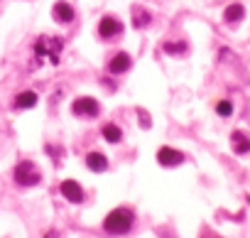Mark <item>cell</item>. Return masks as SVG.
Listing matches in <instances>:
<instances>
[{"label":"cell","instance_id":"1","mask_svg":"<svg viewBox=\"0 0 250 238\" xmlns=\"http://www.w3.org/2000/svg\"><path fill=\"white\" fill-rule=\"evenodd\" d=\"M133 221H135L133 211H130V209H125V206H120V209H113V211L105 216L103 228H105L108 233H113V236H123V233H128V231H130Z\"/></svg>","mask_w":250,"mask_h":238},{"label":"cell","instance_id":"2","mask_svg":"<svg viewBox=\"0 0 250 238\" xmlns=\"http://www.w3.org/2000/svg\"><path fill=\"white\" fill-rule=\"evenodd\" d=\"M62 47H64V42L59 40V37H40L37 42H35V57H37V64H42V59L44 57H49V62L52 64H59V52H62Z\"/></svg>","mask_w":250,"mask_h":238},{"label":"cell","instance_id":"3","mask_svg":"<svg viewBox=\"0 0 250 238\" xmlns=\"http://www.w3.org/2000/svg\"><path fill=\"white\" fill-rule=\"evenodd\" d=\"M40 179H42V174H40V170H37L35 162L22 160V162L15 167V182H18L20 187H35V184H40Z\"/></svg>","mask_w":250,"mask_h":238},{"label":"cell","instance_id":"4","mask_svg":"<svg viewBox=\"0 0 250 238\" xmlns=\"http://www.w3.org/2000/svg\"><path fill=\"white\" fill-rule=\"evenodd\" d=\"M71 110H74V115L91 118V115H98L101 106H98L96 98H91V96H81V98H76V101L71 103Z\"/></svg>","mask_w":250,"mask_h":238},{"label":"cell","instance_id":"5","mask_svg":"<svg viewBox=\"0 0 250 238\" xmlns=\"http://www.w3.org/2000/svg\"><path fill=\"white\" fill-rule=\"evenodd\" d=\"M120 32H123V22H120L118 18H113V15H105V18L98 22V35H101L103 40L118 37Z\"/></svg>","mask_w":250,"mask_h":238},{"label":"cell","instance_id":"6","mask_svg":"<svg viewBox=\"0 0 250 238\" xmlns=\"http://www.w3.org/2000/svg\"><path fill=\"white\" fill-rule=\"evenodd\" d=\"M130 66H133V59H130L128 52H118V54L108 62V71H110V74H125Z\"/></svg>","mask_w":250,"mask_h":238},{"label":"cell","instance_id":"7","mask_svg":"<svg viewBox=\"0 0 250 238\" xmlns=\"http://www.w3.org/2000/svg\"><path fill=\"white\" fill-rule=\"evenodd\" d=\"M157 162L165 165V167H174V165H182L184 162V155L174 148H160L157 152Z\"/></svg>","mask_w":250,"mask_h":238},{"label":"cell","instance_id":"8","mask_svg":"<svg viewBox=\"0 0 250 238\" xmlns=\"http://www.w3.org/2000/svg\"><path fill=\"white\" fill-rule=\"evenodd\" d=\"M62 194H64L71 204H81V201H83V189H81V184L74 182V179L62 182Z\"/></svg>","mask_w":250,"mask_h":238},{"label":"cell","instance_id":"9","mask_svg":"<svg viewBox=\"0 0 250 238\" xmlns=\"http://www.w3.org/2000/svg\"><path fill=\"white\" fill-rule=\"evenodd\" d=\"M52 15H54V20H57V22L69 25V22L74 20V8H71L69 3H57V5L52 8Z\"/></svg>","mask_w":250,"mask_h":238},{"label":"cell","instance_id":"10","mask_svg":"<svg viewBox=\"0 0 250 238\" xmlns=\"http://www.w3.org/2000/svg\"><path fill=\"white\" fill-rule=\"evenodd\" d=\"M86 165H88V170L91 172H105L108 170V157L103 155V152H88L86 155Z\"/></svg>","mask_w":250,"mask_h":238},{"label":"cell","instance_id":"11","mask_svg":"<svg viewBox=\"0 0 250 238\" xmlns=\"http://www.w3.org/2000/svg\"><path fill=\"white\" fill-rule=\"evenodd\" d=\"M243 18H245V8H243L240 3L228 5V8H226V13H223V20H226L228 25H238Z\"/></svg>","mask_w":250,"mask_h":238},{"label":"cell","instance_id":"12","mask_svg":"<svg viewBox=\"0 0 250 238\" xmlns=\"http://www.w3.org/2000/svg\"><path fill=\"white\" fill-rule=\"evenodd\" d=\"M230 143H233V150H235L238 155L250 152V140H248V135H245L243 130H235V133L230 135Z\"/></svg>","mask_w":250,"mask_h":238},{"label":"cell","instance_id":"13","mask_svg":"<svg viewBox=\"0 0 250 238\" xmlns=\"http://www.w3.org/2000/svg\"><path fill=\"white\" fill-rule=\"evenodd\" d=\"M150 22H152V15H150L145 8L133 5V25H135V27H147Z\"/></svg>","mask_w":250,"mask_h":238},{"label":"cell","instance_id":"14","mask_svg":"<svg viewBox=\"0 0 250 238\" xmlns=\"http://www.w3.org/2000/svg\"><path fill=\"white\" fill-rule=\"evenodd\" d=\"M32 106H37V93H35V91H22V93H18L15 108H32Z\"/></svg>","mask_w":250,"mask_h":238},{"label":"cell","instance_id":"15","mask_svg":"<svg viewBox=\"0 0 250 238\" xmlns=\"http://www.w3.org/2000/svg\"><path fill=\"white\" fill-rule=\"evenodd\" d=\"M103 138H105L108 143H120V140H123V130H120L115 123H108V126L103 128Z\"/></svg>","mask_w":250,"mask_h":238},{"label":"cell","instance_id":"16","mask_svg":"<svg viewBox=\"0 0 250 238\" xmlns=\"http://www.w3.org/2000/svg\"><path fill=\"white\" fill-rule=\"evenodd\" d=\"M189 47H187V42H165V52L167 54H184Z\"/></svg>","mask_w":250,"mask_h":238},{"label":"cell","instance_id":"17","mask_svg":"<svg viewBox=\"0 0 250 238\" xmlns=\"http://www.w3.org/2000/svg\"><path fill=\"white\" fill-rule=\"evenodd\" d=\"M216 113H218L221 118H228V115L233 113V103H230V101H218V103H216Z\"/></svg>","mask_w":250,"mask_h":238}]
</instances>
